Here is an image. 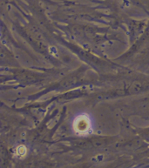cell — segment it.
I'll return each mask as SVG.
<instances>
[{"mask_svg": "<svg viewBox=\"0 0 149 168\" xmlns=\"http://www.w3.org/2000/svg\"><path fill=\"white\" fill-rule=\"evenodd\" d=\"M71 126L75 134L79 136H88L94 129V120L92 114L88 113H79L74 116Z\"/></svg>", "mask_w": 149, "mask_h": 168, "instance_id": "cell-1", "label": "cell"}, {"mask_svg": "<svg viewBox=\"0 0 149 168\" xmlns=\"http://www.w3.org/2000/svg\"><path fill=\"white\" fill-rule=\"evenodd\" d=\"M16 153H17V155H18V156H24V155H25V153H26V148H25L24 145H20V146H18V147L17 148Z\"/></svg>", "mask_w": 149, "mask_h": 168, "instance_id": "cell-2", "label": "cell"}]
</instances>
